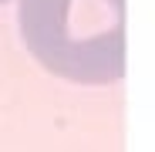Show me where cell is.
<instances>
[{
  "mask_svg": "<svg viewBox=\"0 0 155 152\" xmlns=\"http://www.w3.org/2000/svg\"><path fill=\"white\" fill-rule=\"evenodd\" d=\"M0 4H7V0H0Z\"/></svg>",
  "mask_w": 155,
  "mask_h": 152,
  "instance_id": "obj_2",
  "label": "cell"
},
{
  "mask_svg": "<svg viewBox=\"0 0 155 152\" xmlns=\"http://www.w3.org/2000/svg\"><path fill=\"white\" fill-rule=\"evenodd\" d=\"M27 51L58 78L111 85L125 74V0H20Z\"/></svg>",
  "mask_w": 155,
  "mask_h": 152,
  "instance_id": "obj_1",
  "label": "cell"
}]
</instances>
